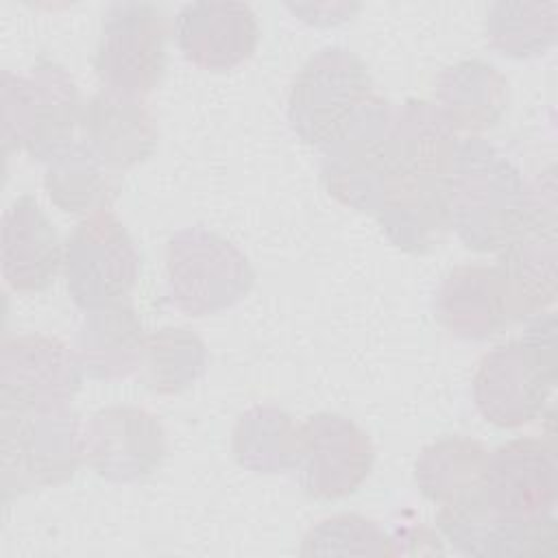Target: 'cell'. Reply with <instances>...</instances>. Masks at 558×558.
<instances>
[{
    "label": "cell",
    "instance_id": "6da1fadb",
    "mask_svg": "<svg viewBox=\"0 0 558 558\" xmlns=\"http://www.w3.org/2000/svg\"><path fill=\"white\" fill-rule=\"evenodd\" d=\"M449 227L466 248L501 251L525 225L530 183L493 144L469 137L447 177Z\"/></svg>",
    "mask_w": 558,
    "mask_h": 558
},
{
    "label": "cell",
    "instance_id": "7a4b0ae2",
    "mask_svg": "<svg viewBox=\"0 0 558 558\" xmlns=\"http://www.w3.org/2000/svg\"><path fill=\"white\" fill-rule=\"evenodd\" d=\"M556 384V316H532L521 340L488 351L473 375V401L480 414L506 429L532 423Z\"/></svg>",
    "mask_w": 558,
    "mask_h": 558
},
{
    "label": "cell",
    "instance_id": "3957f363",
    "mask_svg": "<svg viewBox=\"0 0 558 558\" xmlns=\"http://www.w3.org/2000/svg\"><path fill=\"white\" fill-rule=\"evenodd\" d=\"M81 94L74 78L52 59L39 57L24 74L2 72V140L7 153L24 150L48 161L65 148L81 124Z\"/></svg>",
    "mask_w": 558,
    "mask_h": 558
},
{
    "label": "cell",
    "instance_id": "277c9868",
    "mask_svg": "<svg viewBox=\"0 0 558 558\" xmlns=\"http://www.w3.org/2000/svg\"><path fill=\"white\" fill-rule=\"evenodd\" d=\"M255 272L246 255L205 227L177 231L166 246L168 301L190 314L207 316L248 294Z\"/></svg>",
    "mask_w": 558,
    "mask_h": 558
},
{
    "label": "cell",
    "instance_id": "5b68a950",
    "mask_svg": "<svg viewBox=\"0 0 558 558\" xmlns=\"http://www.w3.org/2000/svg\"><path fill=\"white\" fill-rule=\"evenodd\" d=\"M2 493L11 497L68 482L81 453V421L65 408L2 410Z\"/></svg>",
    "mask_w": 558,
    "mask_h": 558
},
{
    "label": "cell",
    "instance_id": "8992f818",
    "mask_svg": "<svg viewBox=\"0 0 558 558\" xmlns=\"http://www.w3.org/2000/svg\"><path fill=\"white\" fill-rule=\"evenodd\" d=\"M373 98L366 63L344 48H323L299 70L288 96L292 131L323 148Z\"/></svg>",
    "mask_w": 558,
    "mask_h": 558
},
{
    "label": "cell",
    "instance_id": "52a82bcc",
    "mask_svg": "<svg viewBox=\"0 0 558 558\" xmlns=\"http://www.w3.org/2000/svg\"><path fill=\"white\" fill-rule=\"evenodd\" d=\"M140 275V253L111 209L85 216L63 246V277L72 301L89 312L122 303Z\"/></svg>",
    "mask_w": 558,
    "mask_h": 558
},
{
    "label": "cell",
    "instance_id": "ba28073f",
    "mask_svg": "<svg viewBox=\"0 0 558 558\" xmlns=\"http://www.w3.org/2000/svg\"><path fill=\"white\" fill-rule=\"evenodd\" d=\"M556 174L547 168L530 183V207L521 231L499 251L497 268L508 286L514 320L547 312L558 294Z\"/></svg>",
    "mask_w": 558,
    "mask_h": 558
},
{
    "label": "cell",
    "instance_id": "9c48e42d",
    "mask_svg": "<svg viewBox=\"0 0 558 558\" xmlns=\"http://www.w3.org/2000/svg\"><path fill=\"white\" fill-rule=\"evenodd\" d=\"M168 17L150 2H118L105 13L94 68L107 89L137 96L153 92L168 63Z\"/></svg>",
    "mask_w": 558,
    "mask_h": 558
},
{
    "label": "cell",
    "instance_id": "30bf717a",
    "mask_svg": "<svg viewBox=\"0 0 558 558\" xmlns=\"http://www.w3.org/2000/svg\"><path fill=\"white\" fill-rule=\"evenodd\" d=\"M395 107L375 96L323 146L320 174L333 198L375 214L386 183L388 131Z\"/></svg>",
    "mask_w": 558,
    "mask_h": 558
},
{
    "label": "cell",
    "instance_id": "8fae6325",
    "mask_svg": "<svg viewBox=\"0 0 558 558\" xmlns=\"http://www.w3.org/2000/svg\"><path fill=\"white\" fill-rule=\"evenodd\" d=\"M81 362L59 338L22 333L2 340V410L33 412L65 408L81 388Z\"/></svg>",
    "mask_w": 558,
    "mask_h": 558
},
{
    "label": "cell",
    "instance_id": "7c38bea8",
    "mask_svg": "<svg viewBox=\"0 0 558 558\" xmlns=\"http://www.w3.org/2000/svg\"><path fill=\"white\" fill-rule=\"evenodd\" d=\"M366 432L336 412H318L301 425L296 473L305 495L333 501L355 493L373 469Z\"/></svg>",
    "mask_w": 558,
    "mask_h": 558
},
{
    "label": "cell",
    "instance_id": "4fadbf2b",
    "mask_svg": "<svg viewBox=\"0 0 558 558\" xmlns=\"http://www.w3.org/2000/svg\"><path fill=\"white\" fill-rule=\"evenodd\" d=\"M436 525L458 551L477 558L551 556L558 549L554 512L538 519H506L484 504L480 488L440 506Z\"/></svg>",
    "mask_w": 558,
    "mask_h": 558
},
{
    "label": "cell",
    "instance_id": "5bb4252c",
    "mask_svg": "<svg viewBox=\"0 0 558 558\" xmlns=\"http://www.w3.org/2000/svg\"><path fill=\"white\" fill-rule=\"evenodd\" d=\"M556 473L554 445L521 436L488 453L480 497L506 519H538L554 512Z\"/></svg>",
    "mask_w": 558,
    "mask_h": 558
},
{
    "label": "cell",
    "instance_id": "9a60e30c",
    "mask_svg": "<svg viewBox=\"0 0 558 558\" xmlns=\"http://www.w3.org/2000/svg\"><path fill=\"white\" fill-rule=\"evenodd\" d=\"M83 460L105 480L137 482L155 473L166 456L157 416L135 405L98 410L81 427Z\"/></svg>",
    "mask_w": 558,
    "mask_h": 558
},
{
    "label": "cell",
    "instance_id": "2e32d148",
    "mask_svg": "<svg viewBox=\"0 0 558 558\" xmlns=\"http://www.w3.org/2000/svg\"><path fill=\"white\" fill-rule=\"evenodd\" d=\"M458 146L456 129L434 102L405 100L395 107L388 131L384 194L403 185H447Z\"/></svg>",
    "mask_w": 558,
    "mask_h": 558
},
{
    "label": "cell",
    "instance_id": "e0dca14e",
    "mask_svg": "<svg viewBox=\"0 0 558 558\" xmlns=\"http://www.w3.org/2000/svg\"><path fill=\"white\" fill-rule=\"evenodd\" d=\"M174 35L187 61L203 70L222 72L244 63L255 52L259 26L246 4L194 2L179 11Z\"/></svg>",
    "mask_w": 558,
    "mask_h": 558
},
{
    "label": "cell",
    "instance_id": "ac0fdd59",
    "mask_svg": "<svg viewBox=\"0 0 558 558\" xmlns=\"http://www.w3.org/2000/svg\"><path fill=\"white\" fill-rule=\"evenodd\" d=\"M78 126L85 146L116 170L142 163L157 146V122L142 98L107 87L85 102Z\"/></svg>",
    "mask_w": 558,
    "mask_h": 558
},
{
    "label": "cell",
    "instance_id": "d6986e66",
    "mask_svg": "<svg viewBox=\"0 0 558 558\" xmlns=\"http://www.w3.org/2000/svg\"><path fill=\"white\" fill-rule=\"evenodd\" d=\"M2 277L15 292H41L63 268V246L33 196L15 198L2 216Z\"/></svg>",
    "mask_w": 558,
    "mask_h": 558
},
{
    "label": "cell",
    "instance_id": "ffe728a7",
    "mask_svg": "<svg viewBox=\"0 0 558 558\" xmlns=\"http://www.w3.org/2000/svg\"><path fill=\"white\" fill-rule=\"evenodd\" d=\"M434 307L442 327L464 340H486L514 320L499 268L484 264L453 268L442 279Z\"/></svg>",
    "mask_w": 558,
    "mask_h": 558
},
{
    "label": "cell",
    "instance_id": "44dd1931",
    "mask_svg": "<svg viewBox=\"0 0 558 558\" xmlns=\"http://www.w3.org/2000/svg\"><path fill=\"white\" fill-rule=\"evenodd\" d=\"M144 329L124 303L89 310L76 333V357L94 379H120L137 371L144 351Z\"/></svg>",
    "mask_w": 558,
    "mask_h": 558
},
{
    "label": "cell",
    "instance_id": "7402d4cb",
    "mask_svg": "<svg viewBox=\"0 0 558 558\" xmlns=\"http://www.w3.org/2000/svg\"><path fill=\"white\" fill-rule=\"evenodd\" d=\"M434 105L456 131H486L506 113L508 81L486 61H460L438 76Z\"/></svg>",
    "mask_w": 558,
    "mask_h": 558
},
{
    "label": "cell",
    "instance_id": "603a6c76",
    "mask_svg": "<svg viewBox=\"0 0 558 558\" xmlns=\"http://www.w3.org/2000/svg\"><path fill=\"white\" fill-rule=\"evenodd\" d=\"M375 216L395 246L408 253H425L438 246L451 229L447 185L390 187Z\"/></svg>",
    "mask_w": 558,
    "mask_h": 558
},
{
    "label": "cell",
    "instance_id": "cb8c5ba5",
    "mask_svg": "<svg viewBox=\"0 0 558 558\" xmlns=\"http://www.w3.org/2000/svg\"><path fill=\"white\" fill-rule=\"evenodd\" d=\"M488 451L466 436H447L421 451L414 480L421 493L438 504H451L480 488Z\"/></svg>",
    "mask_w": 558,
    "mask_h": 558
},
{
    "label": "cell",
    "instance_id": "d4e9b609",
    "mask_svg": "<svg viewBox=\"0 0 558 558\" xmlns=\"http://www.w3.org/2000/svg\"><path fill=\"white\" fill-rule=\"evenodd\" d=\"M301 425L279 408L255 405L233 427V456L253 473H281L296 469Z\"/></svg>",
    "mask_w": 558,
    "mask_h": 558
},
{
    "label": "cell",
    "instance_id": "484cf974",
    "mask_svg": "<svg viewBox=\"0 0 558 558\" xmlns=\"http://www.w3.org/2000/svg\"><path fill=\"white\" fill-rule=\"evenodd\" d=\"M46 163L44 185L59 209L87 216L109 209L116 187L105 172L107 166L85 146V142H70Z\"/></svg>",
    "mask_w": 558,
    "mask_h": 558
},
{
    "label": "cell",
    "instance_id": "4316f807",
    "mask_svg": "<svg viewBox=\"0 0 558 558\" xmlns=\"http://www.w3.org/2000/svg\"><path fill=\"white\" fill-rule=\"evenodd\" d=\"M207 351L203 340L183 327H163L144 338L137 366L140 381L159 395L190 388L205 371Z\"/></svg>",
    "mask_w": 558,
    "mask_h": 558
},
{
    "label": "cell",
    "instance_id": "83f0119b",
    "mask_svg": "<svg viewBox=\"0 0 558 558\" xmlns=\"http://www.w3.org/2000/svg\"><path fill=\"white\" fill-rule=\"evenodd\" d=\"M556 15V2H495L486 13V37L506 57H536L554 46Z\"/></svg>",
    "mask_w": 558,
    "mask_h": 558
},
{
    "label": "cell",
    "instance_id": "f1b7e54d",
    "mask_svg": "<svg viewBox=\"0 0 558 558\" xmlns=\"http://www.w3.org/2000/svg\"><path fill=\"white\" fill-rule=\"evenodd\" d=\"M301 554H390L388 534L360 514H336L323 519L303 538Z\"/></svg>",
    "mask_w": 558,
    "mask_h": 558
}]
</instances>
